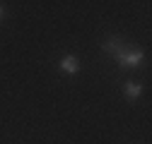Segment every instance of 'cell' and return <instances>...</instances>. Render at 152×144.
<instances>
[{
    "instance_id": "cell-2",
    "label": "cell",
    "mask_w": 152,
    "mask_h": 144,
    "mask_svg": "<svg viewBox=\"0 0 152 144\" xmlns=\"http://www.w3.org/2000/svg\"><path fill=\"white\" fill-rule=\"evenodd\" d=\"M102 48H104V53H109L111 58H116L118 53H123V50H126L121 36H106V39L102 41Z\"/></svg>"
},
{
    "instance_id": "cell-1",
    "label": "cell",
    "mask_w": 152,
    "mask_h": 144,
    "mask_svg": "<svg viewBox=\"0 0 152 144\" xmlns=\"http://www.w3.org/2000/svg\"><path fill=\"white\" fill-rule=\"evenodd\" d=\"M118 63V67L121 70H138L140 65H142V60H145V53L142 50H138V48H130V50H123V53H118L116 58H113Z\"/></svg>"
},
{
    "instance_id": "cell-3",
    "label": "cell",
    "mask_w": 152,
    "mask_h": 144,
    "mask_svg": "<svg viewBox=\"0 0 152 144\" xmlns=\"http://www.w3.org/2000/svg\"><path fill=\"white\" fill-rule=\"evenodd\" d=\"M58 67H61V72H65V75H77V72L82 70V63H80L77 55H63Z\"/></svg>"
},
{
    "instance_id": "cell-5",
    "label": "cell",
    "mask_w": 152,
    "mask_h": 144,
    "mask_svg": "<svg viewBox=\"0 0 152 144\" xmlns=\"http://www.w3.org/2000/svg\"><path fill=\"white\" fill-rule=\"evenodd\" d=\"M5 14H7V12H5V7H3V5H0V19H3V17H5Z\"/></svg>"
},
{
    "instance_id": "cell-4",
    "label": "cell",
    "mask_w": 152,
    "mask_h": 144,
    "mask_svg": "<svg viewBox=\"0 0 152 144\" xmlns=\"http://www.w3.org/2000/svg\"><path fill=\"white\" fill-rule=\"evenodd\" d=\"M123 94H126V99H130V101H135V99H140V94H142V86H140L138 82H133V79H128V82L123 84Z\"/></svg>"
}]
</instances>
